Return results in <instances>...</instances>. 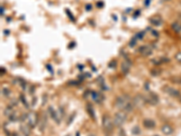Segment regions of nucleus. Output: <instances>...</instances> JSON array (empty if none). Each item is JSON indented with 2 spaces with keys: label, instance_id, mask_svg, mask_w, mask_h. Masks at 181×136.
<instances>
[{
  "label": "nucleus",
  "instance_id": "6e6552de",
  "mask_svg": "<svg viewBox=\"0 0 181 136\" xmlns=\"http://www.w3.org/2000/svg\"><path fill=\"white\" fill-rule=\"evenodd\" d=\"M138 52L140 54L144 55V56H148L149 54H151L152 53V48L149 46V45H143L141 47H139L138 49Z\"/></svg>",
  "mask_w": 181,
  "mask_h": 136
},
{
  "label": "nucleus",
  "instance_id": "20e7f679",
  "mask_svg": "<svg viewBox=\"0 0 181 136\" xmlns=\"http://www.w3.org/2000/svg\"><path fill=\"white\" fill-rule=\"evenodd\" d=\"M102 126L107 134H111L113 131V124L111 121V118L109 115H103L102 117Z\"/></svg>",
  "mask_w": 181,
  "mask_h": 136
},
{
  "label": "nucleus",
  "instance_id": "f03ea898",
  "mask_svg": "<svg viewBox=\"0 0 181 136\" xmlns=\"http://www.w3.org/2000/svg\"><path fill=\"white\" fill-rule=\"evenodd\" d=\"M24 121L26 123V124L29 126L30 128H34V126L37 124L38 122V116L36 115V113L34 112H30L28 114L25 115V119Z\"/></svg>",
  "mask_w": 181,
  "mask_h": 136
},
{
  "label": "nucleus",
  "instance_id": "39448f33",
  "mask_svg": "<svg viewBox=\"0 0 181 136\" xmlns=\"http://www.w3.org/2000/svg\"><path fill=\"white\" fill-rule=\"evenodd\" d=\"M145 98H146V103H149L151 105H157L160 102L158 94H156L155 93H149L147 97Z\"/></svg>",
  "mask_w": 181,
  "mask_h": 136
},
{
  "label": "nucleus",
  "instance_id": "bb28decb",
  "mask_svg": "<svg viewBox=\"0 0 181 136\" xmlns=\"http://www.w3.org/2000/svg\"><path fill=\"white\" fill-rule=\"evenodd\" d=\"M6 72V70L4 69V67H1V74L3 75V73H5Z\"/></svg>",
  "mask_w": 181,
  "mask_h": 136
},
{
  "label": "nucleus",
  "instance_id": "1a4fd4ad",
  "mask_svg": "<svg viewBox=\"0 0 181 136\" xmlns=\"http://www.w3.org/2000/svg\"><path fill=\"white\" fill-rule=\"evenodd\" d=\"M48 112H49V114H50V115H51V117H52V119H53V121L56 123V124H60V116L58 115V114H57V112L54 110V109H53L52 107H49V109H48Z\"/></svg>",
  "mask_w": 181,
  "mask_h": 136
},
{
  "label": "nucleus",
  "instance_id": "c85d7f7f",
  "mask_svg": "<svg viewBox=\"0 0 181 136\" xmlns=\"http://www.w3.org/2000/svg\"><path fill=\"white\" fill-rule=\"evenodd\" d=\"M90 136H95V135H93V134H92V135H90Z\"/></svg>",
  "mask_w": 181,
  "mask_h": 136
},
{
  "label": "nucleus",
  "instance_id": "6ab92c4d",
  "mask_svg": "<svg viewBox=\"0 0 181 136\" xmlns=\"http://www.w3.org/2000/svg\"><path fill=\"white\" fill-rule=\"evenodd\" d=\"M20 99H21V100H22V102L24 103V105H25V107H27V108H28V105H27V102H26V101L25 100V97H24L23 95H21V97H20Z\"/></svg>",
  "mask_w": 181,
  "mask_h": 136
},
{
  "label": "nucleus",
  "instance_id": "f257e3e1",
  "mask_svg": "<svg viewBox=\"0 0 181 136\" xmlns=\"http://www.w3.org/2000/svg\"><path fill=\"white\" fill-rule=\"evenodd\" d=\"M115 105L120 111H124L126 113H130L135 105H134V102H132L129 96L122 95V96H118L116 98Z\"/></svg>",
  "mask_w": 181,
  "mask_h": 136
},
{
  "label": "nucleus",
  "instance_id": "aec40b11",
  "mask_svg": "<svg viewBox=\"0 0 181 136\" xmlns=\"http://www.w3.org/2000/svg\"><path fill=\"white\" fill-rule=\"evenodd\" d=\"M2 94H5L6 96H7L8 94H9V91H8L7 89H6V88H3V89H2Z\"/></svg>",
  "mask_w": 181,
  "mask_h": 136
},
{
  "label": "nucleus",
  "instance_id": "9d476101",
  "mask_svg": "<svg viewBox=\"0 0 181 136\" xmlns=\"http://www.w3.org/2000/svg\"><path fill=\"white\" fill-rule=\"evenodd\" d=\"M161 132L165 134V135H171L174 132L173 128L169 124H164L161 127Z\"/></svg>",
  "mask_w": 181,
  "mask_h": 136
},
{
  "label": "nucleus",
  "instance_id": "4468645a",
  "mask_svg": "<svg viewBox=\"0 0 181 136\" xmlns=\"http://www.w3.org/2000/svg\"><path fill=\"white\" fill-rule=\"evenodd\" d=\"M87 111H88V114L91 115V117L93 119H95V114H94V111H93V108L91 105H87Z\"/></svg>",
  "mask_w": 181,
  "mask_h": 136
},
{
  "label": "nucleus",
  "instance_id": "f3484780",
  "mask_svg": "<svg viewBox=\"0 0 181 136\" xmlns=\"http://www.w3.org/2000/svg\"><path fill=\"white\" fill-rule=\"evenodd\" d=\"M144 35H145L144 32H139V33H138V34L136 35V38H138V39H142L143 36H144Z\"/></svg>",
  "mask_w": 181,
  "mask_h": 136
},
{
  "label": "nucleus",
  "instance_id": "412c9836",
  "mask_svg": "<svg viewBox=\"0 0 181 136\" xmlns=\"http://www.w3.org/2000/svg\"><path fill=\"white\" fill-rule=\"evenodd\" d=\"M176 59H177L179 62H180L181 63V53H179V54H176Z\"/></svg>",
  "mask_w": 181,
  "mask_h": 136
},
{
  "label": "nucleus",
  "instance_id": "4be33fe9",
  "mask_svg": "<svg viewBox=\"0 0 181 136\" xmlns=\"http://www.w3.org/2000/svg\"><path fill=\"white\" fill-rule=\"evenodd\" d=\"M135 44H136V37H135V38H133V39L130 41V43H129V45H130V47H132V46H133V45H135Z\"/></svg>",
  "mask_w": 181,
  "mask_h": 136
},
{
  "label": "nucleus",
  "instance_id": "423d86ee",
  "mask_svg": "<svg viewBox=\"0 0 181 136\" xmlns=\"http://www.w3.org/2000/svg\"><path fill=\"white\" fill-rule=\"evenodd\" d=\"M164 91L169 95L172 96V97H179L180 95V93H179V90H177V89H175L173 87H170V86H165L164 87Z\"/></svg>",
  "mask_w": 181,
  "mask_h": 136
},
{
  "label": "nucleus",
  "instance_id": "b1692460",
  "mask_svg": "<svg viewBox=\"0 0 181 136\" xmlns=\"http://www.w3.org/2000/svg\"><path fill=\"white\" fill-rule=\"evenodd\" d=\"M116 64H117V63H116L115 61H112L111 63H110V67H111V66H112V67L114 68V67H116Z\"/></svg>",
  "mask_w": 181,
  "mask_h": 136
},
{
  "label": "nucleus",
  "instance_id": "7ed1b4c3",
  "mask_svg": "<svg viewBox=\"0 0 181 136\" xmlns=\"http://www.w3.org/2000/svg\"><path fill=\"white\" fill-rule=\"evenodd\" d=\"M126 120H127V113L120 110V112L116 113L113 117V124L115 126L120 127L126 122Z\"/></svg>",
  "mask_w": 181,
  "mask_h": 136
},
{
  "label": "nucleus",
  "instance_id": "393cba45",
  "mask_svg": "<svg viewBox=\"0 0 181 136\" xmlns=\"http://www.w3.org/2000/svg\"><path fill=\"white\" fill-rule=\"evenodd\" d=\"M102 6H103L102 2H99V3H97V7H102Z\"/></svg>",
  "mask_w": 181,
  "mask_h": 136
},
{
  "label": "nucleus",
  "instance_id": "cd10ccee",
  "mask_svg": "<svg viewBox=\"0 0 181 136\" xmlns=\"http://www.w3.org/2000/svg\"><path fill=\"white\" fill-rule=\"evenodd\" d=\"M47 67H48L49 71H50L51 73H53V71H52V69H51V65H49V64H48V65H47Z\"/></svg>",
  "mask_w": 181,
  "mask_h": 136
},
{
  "label": "nucleus",
  "instance_id": "a211bd4d",
  "mask_svg": "<svg viewBox=\"0 0 181 136\" xmlns=\"http://www.w3.org/2000/svg\"><path fill=\"white\" fill-rule=\"evenodd\" d=\"M160 73V71L157 70V69H154V70H152V71H151V74H152L153 76H158Z\"/></svg>",
  "mask_w": 181,
  "mask_h": 136
},
{
  "label": "nucleus",
  "instance_id": "2eb2a0df",
  "mask_svg": "<svg viewBox=\"0 0 181 136\" xmlns=\"http://www.w3.org/2000/svg\"><path fill=\"white\" fill-rule=\"evenodd\" d=\"M172 28L177 33H181V24H179V23H173L172 24Z\"/></svg>",
  "mask_w": 181,
  "mask_h": 136
},
{
  "label": "nucleus",
  "instance_id": "5701e85b",
  "mask_svg": "<svg viewBox=\"0 0 181 136\" xmlns=\"http://www.w3.org/2000/svg\"><path fill=\"white\" fill-rule=\"evenodd\" d=\"M66 12H67L68 16H70V18H71L73 21H75V19H74V16H73V15L71 14V12H70V11H68V9H66Z\"/></svg>",
  "mask_w": 181,
  "mask_h": 136
},
{
  "label": "nucleus",
  "instance_id": "0eeeda50",
  "mask_svg": "<svg viewBox=\"0 0 181 136\" xmlns=\"http://www.w3.org/2000/svg\"><path fill=\"white\" fill-rule=\"evenodd\" d=\"M90 95H91L92 99H93L94 102L98 103V104H101V103L103 101V99H104L103 95L101 94V93H97V92H94V91L90 92Z\"/></svg>",
  "mask_w": 181,
  "mask_h": 136
},
{
  "label": "nucleus",
  "instance_id": "9b49d317",
  "mask_svg": "<svg viewBox=\"0 0 181 136\" xmlns=\"http://www.w3.org/2000/svg\"><path fill=\"white\" fill-rule=\"evenodd\" d=\"M143 126L147 129H153L156 126V123L152 119H145L143 121Z\"/></svg>",
  "mask_w": 181,
  "mask_h": 136
},
{
  "label": "nucleus",
  "instance_id": "dca6fc26",
  "mask_svg": "<svg viewBox=\"0 0 181 136\" xmlns=\"http://www.w3.org/2000/svg\"><path fill=\"white\" fill-rule=\"evenodd\" d=\"M132 134L135 135H138L140 134V129L138 126H134V128L132 129Z\"/></svg>",
  "mask_w": 181,
  "mask_h": 136
},
{
  "label": "nucleus",
  "instance_id": "a878e982",
  "mask_svg": "<svg viewBox=\"0 0 181 136\" xmlns=\"http://www.w3.org/2000/svg\"><path fill=\"white\" fill-rule=\"evenodd\" d=\"M91 8H92V6H91V5H87V6H86V9L88 11H89V9H91Z\"/></svg>",
  "mask_w": 181,
  "mask_h": 136
},
{
  "label": "nucleus",
  "instance_id": "f8f14e48",
  "mask_svg": "<svg viewBox=\"0 0 181 136\" xmlns=\"http://www.w3.org/2000/svg\"><path fill=\"white\" fill-rule=\"evenodd\" d=\"M149 22H150L153 26H161V24H162V19L160 18V16H154V17H152V18L149 19Z\"/></svg>",
  "mask_w": 181,
  "mask_h": 136
},
{
  "label": "nucleus",
  "instance_id": "ddd939ff",
  "mask_svg": "<svg viewBox=\"0 0 181 136\" xmlns=\"http://www.w3.org/2000/svg\"><path fill=\"white\" fill-rule=\"evenodd\" d=\"M129 67H130V63L129 61H125L121 64V71L123 72L124 74H127L129 71Z\"/></svg>",
  "mask_w": 181,
  "mask_h": 136
}]
</instances>
